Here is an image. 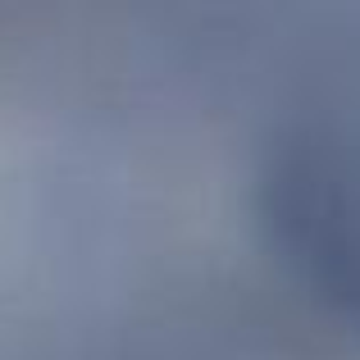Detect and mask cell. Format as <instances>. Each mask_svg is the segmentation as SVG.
<instances>
[{"label": "cell", "mask_w": 360, "mask_h": 360, "mask_svg": "<svg viewBox=\"0 0 360 360\" xmlns=\"http://www.w3.org/2000/svg\"><path fill=\"white\" fill-rule=\"evenodd\" d=\"M251 150H283V146H251ZM288 150H360V146H288ZM233 150H210V178H229Z\"/></svg>", "instance_id": "obj_1"}, {"label": "cell", "mask_w": 360, "mask_h": 360, "mask_svg": "<svg viewBox=\"0 0 360 360\" xmlns=\"http://www.w3.org/2000/svg\"><path fill=\"white\" fill-rule=\"evenodd\" d=\"M260 146H264V141H260ZM274 146H292V141H274ZM205 150H224V146H205ZM192 169H196V155L183 150V155H178V174H192Z\"/></svg>", "instance_id": "obj_2"}]
</instances>
